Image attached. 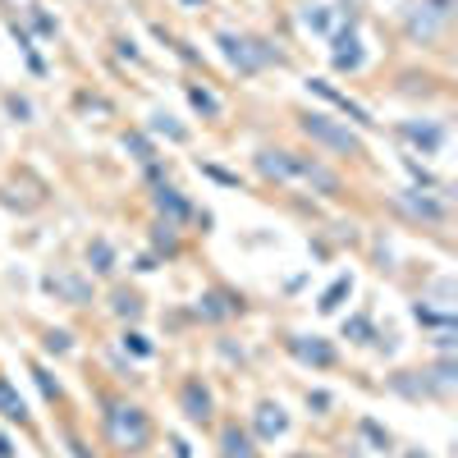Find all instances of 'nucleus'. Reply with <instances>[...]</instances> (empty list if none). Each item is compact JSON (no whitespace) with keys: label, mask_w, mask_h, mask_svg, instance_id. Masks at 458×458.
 <instances>
[{"label":"nucleus","mask_w":458,"mask_h":458,"mask_svg":"<svg viewBox=\"0 0 458 458\" xmlns=\"http://www.w3.org/2000/svg\"><path fill=\"white\" fill-rule=\"evenodd\" d=\"M339 19H344V10H335L330 0H308V5H298V23L312 37H330L339 28Z\"/></svg>","instance_id":"f3484780"},{"label":"nucleus","mask_w":458,"mask_h":458,"mask_svg":"<svg viewBox=\"0 0 458 458\" xmlns=\"http://www.w3.org/2000/svg\"><path fill=\"white\" fill-rule=\"evenodd\" d=\"M412 321L427 326V330H454V312H449V308H431L427 298L412 302Z\"/></svg>","instance_id":"c85d7f7f"},{"label":"nucleus","mask_w":458,"mask_h":458,"mask_svg":"<svg viewBox=\"0 0 458 458\" xmlns=\"http://www.w3.org/2000/svg\"><path fill=\"white\" fill-rule=\"evenodd\" d=\"M344 339L349 344H376L380 339V330H376V317H371V308H362V312H353V317H344Z\"/></svg>","instance_id":"bb28decb"},{"label":"nucleus","mask_w":458,"mask_h":458,"mask_svg":"<svg viewBox=\"0 0 458 458\" xmlns=\"http://www.w3.org/2000/svg\"><path fill=\"white\" fill-rule=\"evenodd\" d=\"M151 211H157V220H170V225H211L207 211H198V202L183 193V188H174L170 179L151 183Z\"/></svg>","instance_id":"0eeeda50"},{"label":"nucleus","mask_w":458,"mask_h":458,"mask_svg":"<svg viewBox=\"0 0 458 458\" xmlns=\"http://www.w3.org/2000/svg\"><path fill=\"white\" fill-rule=\"evenodd\" d=\"M284 458H317L312 449H293V454H284Z\"/></svg>","instance_id":"37998d69"},{"label":"nucleus","mask_w":458,"mask_h":458,"mask_svg":"<svg viewBox=\"0 0 458 458\" xmlns=\"http://www.w3.org/2000/svg\"><path fill=\"white\" fill-rule=\"evenodd\" d=\"M394 207L417 220V225H449V202L440 193H422V188H403V193L394 198Z\"/></svg>","instance_id":"4468645a"},{"label":"nucleus","mask_w":458,"mask_h":458,"mask_svg":"<svg viewBox=\"0 0 458 458\" xmlns=\"http://www.w3.org/2000/svg\"><path fill=\"white\" fill-rule=\"evenodd\" d=\"M257 174L266 183H298V188H312L321 198H344V174L330 170L321 157L312 151H293V147H261L252 157Z\"/></svg>","instance_id":"f257e3e1"},{"label":"nucleus","mask_w":458,"mask_h":458,"mask_svg":"<svg viewBox=\"0 0 458 458\" xmlns=\"http://www.w3.org/2000/svg\"><path fill=\"white\" fill-rule=\"evenodd\" d=\"M326 42H330V64H335L339 73H362V69H367L371 51H367V42H362V32H358V19H353V14H344L339 28L326 37Z\"/></svg>","instance_id":"423d86ee"},{"label":"nucleus","mask_w":458,"mask_h":458,"mask_svg":"<svg viewBox=\"0 0 458 458\" xmlns=\"http://www.w3.org/2000/svg\"><path fill=\"white\" fill-rule=\"evenodd\" d=\"M0 458H19V454H14V440H10V436H0Z\"/></svg>","instance_id":"a19ab883"},{"label":"nucleus","mask_w":458,"mask_h":458,"mask_svg":"<svg viewBox=\"0 0 458 458\" xmlns=\"http://www.w3.org/2000/svg\"><path fill=\"white\" fill-rule=\"evenodd\" d=\"M101 403V440L114 458H142L151 445H157V422L142 403H129L120 394H97Z\"/></svg>","instance_id":"f03ea898"},{"label":"nucleus","mask_w":458,"mask_h":458,"mask_svg":"<svg viewBox=\"0 0 458 458\" xmlns=\"http://www.w3.org/2000/svg\"><path fill=\"white\" fill-rule=\"evenodd\" d=\"M216 454L220 458H261V445L252 440V431L243 422H225L216 436Z\"/></svg>","instance_id":"dca6fc26"},{"label":"nucleus","mask_w":458,"mask_h":458,"mask_svg":"<svg viewBox=\"0 0 458 458\" xmlns=\"http://www.w3.org/2000/svg\"><path fill=\"white\" fill-rule=\"evenodd\" d=\"M183 97H188V106H193L202 120H220V114H225V101L207 83H183Z\"/></svg>","instance_id":"a878e982"},{"label":"nucleus","mask_w":458,"mask_h":458,"mask_svg":"<svg viewBox=\"0 0 458 458\" xmlns=\"http://www.w3.org/2000/svg\"><path fill=\"white\" fill-rule=\"evenodd\" d=\"M0 417L10 427H32V412H28V399L19 394V386L10 376H0Z\"/></svg>","instance_id":"412c9836"},{"label":"nucleus","mask_w":458,"mask_h":458,"mask_svg":"<svg viewBox=\"0 0 458 458\" xmlns=\"http://www.w3.org/2000/svg\"><path fill=\"white\" fill-rule=\"evenodd\" d=\"M289 427H293V417H289V408H284L280 399H261V403L252 408V422H248V431H252L257 445H276V440H284Z\"/></svg>","instance_id":"f8f14e48"},{"label":"nucleus","mask_w":458,"mask_h":458,"mask_svg":"<svg viewBox=\"0 0 458 458\" xmlns=\"http://www.w3.org/2000/svg\"><path fill=\"white\" fill-rule=\"evenodd\" d=\"M284 353L308 367V371H335L339 367V349L326 339V335H302V330H289L284 335Z\"/></svg>","instance_id":"9b49d317"},{"label":"nucleus","mask_w":458,"mask_h":458,"mask_svg":"<svg viewBox=\"0 0 458 458\" xmlns=\"http://www.w3.org/2000/svg\"><path fill=\"white\" fill-rule=\"evenodd\" d=\"M358 436L371 445V454H394V436L376 422V417H358Z\"/></svg>","instance_id":"c756f323"},{"label":"nucleus","mask_w":458,"mask_h":458,"mask_svg":"<svg viewBox=\"0 0 458 458\" xmlns=\"http://www.w3.org/2000/svg\"><path fill=\"white\" fill-rule=\"evenodd\" d=\"M5 114L14 124H32V114H37V106L28 101V97H19V92H5Z\"/></svg>","instance_id":"473e14b6"},{"label":"nucleus","mask_w":458,"mask_h":458,"mask_svg":"<svg viewBox=\"0 0 458 458\" xmlns=\"http://www.w3.org/2000/svg\"><path fill=\"white\" fill-rule=\"evenodd\" d=\"M120 349H124V353H133L138 362H151V358H157V344H151L138 326H124V330H120Z\"/></svg>","instance_id":"7c9ffc66"},{"label":"nucleus","mask_w":458,"mask_h":458,"mask_svg":"<svg viewBox=\"0 0 458 458\" xmlns=\"http://www.w3.org/2000/svg\"><path fill=\"white\" fill-rule=\"evenodd\" d=\"M42 349L55 353V358H64V353H73V335L69 330H47L42 335Z\"/></svg>","instance_id":"72a5a7b5"},{"label":"nucleus","mask_w":458,"mask_h":458,"mask_svg":"<svg viewBox=\"0 0 458 458\" xmlns=\"http://www.w3.org/2000/svg\"><path fill=\"white\" fill-rule=\"evenodd\" d=\"M386 386H390L394 394H403V399H436V386H431L427 367H417V371H394Z\"/></svg>","instance_id":"4be33fe9"},{"label":"nucleus","mask_w":458,"mask_h":458,"mask_svg":"<svg viewBox=\"0 0 458 458\" xmlns=\"http://www.w3.org/2000/svg\"><path fill=\"white\" fill-rule=\"evenodd\" d=\"M399 458H431V454H422V449H403Z\"/></svg>","instance_id":"79ce46f5"},{"label":"nucleus","mask_w":458,"mask_h":458,"mask_svg":"<svg viewBox=\"0 0 458 458\" xmlns=\"http://www.w3.org/2000/svg\"><path fill=\"white\" fill-rule=\"evenodd\" d=\"M174 5H179V10H188V14H198V10H207V5H211V0H174Z\"/></svg>","instance_id":"58836bf2"},{"label":"nucleus","mask_w":458,"mask_h":458,"mask_svg":"<svg viewBox=\"0 0 458 458\" xmlns=\"http://www.w3.org/2000/svg\"><path fill=\"white\" fill-rule=\"evenodd\" d=\"M157 266H161V257H157V252H142V257L133 261V271H138V276H151Z\"/></svg>","instance_id":"e433bc0d"},{"label":"nucleus","mask_w":458,"mask_h":458,"mask_svg":"<svg viewBox=\"0 0 458 458\" xmlns=\"http://www.w3.org/2000/svg\"><path fill=\"white\" fill-rule=\"evenodd\" d=\"M248 312V298L239 289H229V284H211L193 298V317L202 326H225V321H239Z\"/></svg>","instance_id":"1a4fd4ad"},{"label":"nucleus","mask_w":458,"mask_h":458,"mask_svg":"<svg viewBox=\"0 0 458 458\" xmlns=\"http://www.w3.org/2000/svg\"><path fill=\"white\" fill-rule=\"evenodd\" d=\"M349 293H353V276L344 271V276H335V280H330V289L317 298V312H321V317H335V312L344 308V298H349Z\"/></svg>","instance_id":"cd10ccee"},{"label":"nucleus","mask_w":458,"mask_h":458,"mask_svg":"<svg viewBox=\"0 0 458 458\" xmlns=\"http://www.w3.org/2000/svg\"><path fill=\"white\" fill-rule=\"evenodd\" d=\"M42 293H51L64 308H92L97 302V280L88 271H69V266H55V271L42 276Z\"/></svg>","instance_id":"6e6552de"},{"label":"nucleus","mask_w":458,"mask_h":458,"mask_svg":"<svg viewBox=\"0 0 458 458\" xmlns=\"http://www.w3.org/2000/svg\"><path fill=\"white\" fill-rule=\"evenodd\" d=\"M120 147L129 151V157H133L138 165H151V161H161V142L151 138V133H142V129H129V133L120 138Z\"/></svg>","instance_id":"393cba45"},{"label":"nucleus","mask_w":458,"mask_h":458,"mask_svg":"<svg viewBox=\"0 0 458 458\" xmlns=\"http://www.w3.org/2000/svg\"><path fill=\"white\" fill-rule=\"evenodd\" d=\"M216 51L229 64V73H239V79H257V73L284 64V51L276 42H266V37H257V32H239V28H220Z\"/></svg>","instance_id":"7ed1b4c3"},{"label":"nucleus","mask_w":458,"mask_h":458,"mask_svg":"<svg viewBox=\"0 0 458 458\" xmlns=\"http://www.w3.org/2000/svg\"><path fill=\"white\" fill-rule=\"evenodd\" d=\"M32 380H37V390H42L47 403H60V399H64V386H60V376H55L51 367L37 362V367H32Z\"/></svg>","instance_id":"2f4dec72"},{"label":"nucleus","mask_w":458,"mask_h":458,"mask_svg":"<svg viewBox=\"0 0 458 458\" xmlns=\"http://www.w3.org/2000/svg\"><path fill=\"white\" fill-rule=\"evenodd\" d=\"M198 170H202L207 179H216V183H229V188H234V183H239V174H229V170H220V165H211V161H202Z\"/></svg>","instance_id":"c9c22d12"},{"label":"nucleus","mask_w":458,"mask_h":458,"mask_svg":"<svg viewBox=\"0 0 458 458\" xmlns=\"http://www.w3.org/2000/svg\"><path fill=\"white\" fill-rule=\"evenodd\" d=\"M151 252H157L161 261H174V257L183 252L179 225H170V220H151Z\"/></svg>","instance_id":"b1692460"},{"label":"nucleus","mask_w":458,"mask_h":458,"mask_svg":"<svg viewBox=\"0 0 458 458\" xmlns=\"http://www.w3.org/2000/svg\"><path fill=\"white\" fill-rule=\"evenodd\" d=\"M88 276L92 280H110L114 271H120V248H114L106 234H97V239H88Z\"/></svg>","instance_id":"6ab92c4d"},{"label":"nucleus","mask_w":458,"mask_h":458,"mask_svg":"<svg viewBox=\"0 0 458 458\" xmlns=\"http://www.w3.org/2000/svg\"><path fill=\"white\" fill-rule=\"evenodd\" d=\"M298 133L308 138L317 151H326V157L367 161V138L353 124H344V120H335V114H326V110H302L298 114Z\"/></svg>","instance_id":"20e7f679"},{"label":"nucleus","mask_w":458,"mask_h":458,"mask_svg":"<svg viewBox=\"0 0 458 458\" xmlns=\"http://www.w3.org/2000/svg\"><path fill=\"white\" fill-rule=\"evenodd\" d=\"M19 19H23L19 28H23V32L32 37V42H37V37H42V42H51V37L60 32V19H55V14H51L47 5H37V0H28V5L19 10Z\"/></svg>","instance_id":"aec40b11"},{"label":"nucleus","mask_w":458,"mask_h":458,"mask_svg":"<svg viewBox=\"0 0 458 458\" xmlns=\"http://www.w3.org/2000/svg\"><path fill=\"white\" fill-rule=\"evenodd\" d=\"M142 133H151V138H157V142L165 138L170 147H183L188 138H193V133H188V129H183V124L174 120L170 110H151V114H147V124H142Z\"/></svg>","instance_id":"5701e85b"},{"label":"nucleus","mask_w":458,"mask_h":458,"mask_svg":"<svg viewBox=\"0 0 458 458\" xmlns=\"http://www.w3.org/2000/svg\"><path fill=\"white\" fill-rule=\"evenodd\" d=\"M330 408H335V394H330V390H308V412L326 417Z\"/></svg>","instance_id":"f704fd0d"},{"label":"nucleus","mask_w":458,"mask_h":458,"mask_svg":"<svg viewBox=\"0 0 458 458\" xmlns=\"http://www.w3.org/2000/svg\"><path fill=\"white\" fill-rule=\"evenodd\" d=\"M308 92H312V97H321V101H330V106L344 114V124H353V129H376L371 110H367L362 101H353L349 92H339L330 79H308Z\"/></svg>","instance_id":"2eb2a0df"},{"label":"nucleus","mask_w":458,"mask_h":458,"mask_svg":"<svg viewBox=\"0 0 458 458\" xmlns=\"http://www.w3.org/2000/svg\"><path fill=\"white\" fill-rule=\"evenodd\" d=\"M106 308H110V317L120 321V326H138V321L147 317V302H142V293H138V289H129V284H114Z\"/></svg>","instance_id":"a211bd4d"},{"label":"nucleus","mask_w":458,"mask_h":458,"mask_svg":"<svg viewBox=\"0 0 458 458\" xmlns=\"http://www.w3.org/2000/svg\"><path fill=\"white\" fill-rule=\"evenodd\" d=\"M174 399H179V412H183L193 427H211V422H216V390H211V380H207V376L188 371V376L179 380Z\"/></svg>","instance_id":"9d476101"},{"label":"nucleus","mask_w":458,"mask_h":458,"mask_svg":"<svg viewBox=\"0 0 458 458\" xmlns=\"http://www.w3.org/2000/svg\"><path fill=\"white\" fill-rule=\"evenodd\" d=\"M114 51H120L124 60H138V42H133V37H120V42H114Z\"/></svg>","instance_id":"4c0bfd02"},{"label":"nucleus","mask_w":458,"mask_h":458,"mask_svg":"<svg viewBox=\"0 0 458 458\" xmlns=\"http://www.w3.org/2000/svg\"><path fill=\"white\" fill-rule=\"evenodd\" d=\"M394 133H399L412 151H422V157H440L445 142H449V124H445V120H399Z\"/></svg>","instance_id":"ddd939ff"},{"label":"nucleus","mask_w":458,"mask_h":458,"mask_svg":"<svg viewBox=\"0 0 458 458\" xmlns=\"http://www.w3.org/2000/svg\"><path fill=\"white\" fill-rule=\"evenodd\" d=\"M454 23V0H412L403 10V28L412 42L431 47L436 37H445V28Z\"/></svg>","instance_id":"39448f33"},{"label":"nucleus","mask_w":458,"mask_h":458,"mask_svg":"<svg viewBox=\"0 0 458 458\" xmlns=\"http://www.w3.org/2000/svg\"><path fill=\"white\" fill-rule=\"evenodd\" d=\"M64 440H69V449H73V458H92V454H88V445H83L79 436H64Z\"/></svg>","instance_id":"ea45409f"}]
</instances>
